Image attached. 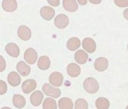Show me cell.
<instances>
[{"label":"cell","mask_w":128,"mask_h":109,"mask_svg":"<svg viewBox=\"0 0 128 109\" xmlns=\"http://www.w3.org/2000/svg\"><path fill=\"white\" fill-rule=\"evenodd\" d=\"M43 92L36 90L34 91L30 96V102L33 106H39L43 101Z\"/></svg>","instance_id":"30bf717a"},{"label":"cell","mask_w":128,"mask_h":109,"mask_svg":"<svg viewBox=\"0 0 128 109\" xmlns=\"http://www.w3.org/2000/svg\"><path fill=\"white\" fill-rule=\"evenodd\" d=\"M126 109H128V105H127V107H126Z\"/></svg>","instance_id":"836d02e7"},{"label":"cell","mask_w":128,"mask_h":109,"mask_svg":"<svg viewBox=\"0 0 128 109\" xmlns=\"http://www.w3.org/2000/svg\"><path fill=\"white\" fill-rule=\"evenodd\" d=\"M63 7L65 10H67L69 12H75L78 9V3L74 0H64Z\"/></svg>","instance_id":"44dd1931"},{"label":"cell","mask_w":128,"mask_h":109,"mask_svg":"<svg viewBox=\"0 0 128 109\" xmlns=\"http://www.w3.org/2000/svg\"><path fill=\"white\" fill-rule=\"evenodd\" d=\"M68 23H69V18L65 14H58L54 19V24L59 29L66 28L68 26Z\"/></svg>","instance_id":"277c9868"},{"label":"cell","mask_w":128,"mask_h":109,"mask_svg":"<svg viewBox=\"0 0 128 109\" xmlns=\"http://www.w3.org/2000/svg\"><path fill=\"white\" fill-rule=\"evenodd\" d=\"M40 15L45 19V20H51L54 15H55V11L52 7L50 6H43L41 9H40Z\"/></svg>","instance_id":"8fae6325"},{"label":"cell","mask_w":128,"mask_h":109,"mask_svg":"<svg viewBox=\"0 0 128 109\" xmlns=\"http://www.w3.org/2000/svg\"><path fill=\"white\" fill-rule=\"evenodd\" d=\"M78 3H79V4H81V5H85V4L87 3V1H85V0H79V1H78Z\"/></svg>","instance_id":"1f68e13d"},{"label":"cell","mask_w":128,"mask_h":109,"mask_svg":"<svg viewBox=\"0 0 128 109\" xmlns=\"http://www.w3.org/2000/svg\"><path fill=\"white\" fill-rule=\"evenodd\" d=\"M2 8L7 12H13L17 9V2L14 0H4L2 2Z\"/></svg>","instance_id":"ac0fdd59"},{"label":"cell","mask_w":128,"mask_h":109,"mask_svg":"<svg viewBox=\"0 0 128 109\" xmlns=\"http://www.w3.org/2000/svg\"><path fill=\"white\" fill-rule=\"evenodd\" d=\"M80 40L77 37H71L68 41H67V48L70 51H75L76 49H78L80 47Z\"/></svg>","instance_id":"603a6c76"},{"label":"cell","mask_w":128,"mask_h":109,"mask_svg":"<svg viewBox=\"0 0 128 109\" xmlns=\"http://www.w3.org/2000/svg\"><path fill=\"white\" fill-rule=\"evenodd\" d=\"M16 68H17L18 73H20L22 76H27V75H29L30 72H31L30 66H29L27 63H25L24 61L18 62L17 65H16Z\"/></svg>","instance_id":"4fadbf2b"},{"label":"cell","mask_w":128,"mask_h":109,"mask_svg":"<svg viewBox=\"0 0 128 109\" xmlns=\"http://www.w3.org/2000/svg\"><path fill=\"white\" fill-rule=\"evenodd\" d=\"M74 109H88V103L85 99L79 98L75 101L74 104Z\"/></svg>","instance_id":"d4e9b609"},{"label":"cell","mask_w":128,"mask_h":109,"mask_svg":"<svg viewBox=\"0 0 128 109\" xmlns=\"http://www.w3.org/2000/svg\"><path fill=\"white\" fill-rule=\"evenodd\" d=\"M6 92H7V84L4 81L0 80V95L5 94Z\"/></svg>","instance_id":"484cf974"},{"label":"cell","mask_w":128,"mask_h":109,"mask_svg":"<svg viewBox=\"0 0 128 109\" xmlns=\"http://www.w3.org/2000/svg\"><path fill=\"white\" fill-rule=\"evenodd\" d=\"M7 81L11 86H18L21 83V78L16 71H11L7 76Z\"/></svg>","instance_id":"7c38bea8"},{"label":"cell","mask_w":128,"mask_h":109,"mask_svg":"<svg viewBox=\"0 0 128 109\" xmlns=\"http://www.w3.org/2000/svg\"><path fill=\"white\" fill-rule=\"evenodd\" d=\"M12 102H13V105L16 108H22V107H24L26 105V99H25V97H23L20 94H15L13 96Z\"/></svg>","instance_id":"ffe728a7"},{"label":"cell","mask_w":128,"mask_h":109,"mask_svg":"<svg viewBox=\"0 0 128 109\" xmlns=\"http://www.w3.org/2000/svg\"><path fill=\"white\" fill-rule=\"evenodd\" d=\"M60 109H73V102L70 98H67V97H63V98H60L59 101H58V104Z\"/></svg>","instance_id":"e0dca14e"},{"label":"cell","mask_w":128,"mask_h":109,"mask_svg":"<svg viewBox=\"0 0 128 109\" xmlns=\"http://www.w3.org/2000/svg\"><path fill=\"white\" fill-rule=\"evenodd\" d=\"M74 59H75V61L78 64H84L88 60V54L84 50H82V49L77 50L75 55H74Z\"/></svg>","instance_id":"2e32d148"},{"label":"cell","mask_w":128,"mask_h":109,"mask_svg":"<svg viewBox=\"0 0 128 109\" xmlns=\"http://www.w3.org/2000/svg\"><path fill=\"white\" fill-rule=\"evenodd\" d=\"M83 88L85 89L86 92L90 93V94H94L99 90V84L98 81L95 78L92 77H88L84 80L83 82Z\"/></svg>","instance_id":"6da1fadb"},{"label":"cell","mask_w":128,"mask_h":109,"mask_svg":"<svg viewBox=\"0 0 128 109\" xmlns=\"http://www.w3.org/2000/svg\"><path fill=\"white\" fill-rule=\"evenodd\" d=\"M90 2L93 3V4H99L101 1H100V0H90Z\"/></svg>","instance_id":"4dcf8cb0"},{"label":"cell","mask_w":128,"mask_h":109,"mask_svg":"<svg viewBox=\"0 0 128 109\" xmlns=\"http://www.w3.org/2000/svg\"><path fill=\"white\" fill-rule=\"evenodd\" d=\"M95 106L97 109H108L110 106V102L105 97H99L95 101Z\"/></svg>","instance_id":"7402d4cb"},{"label":"cell","mask_w":128,"mask_h":109,"mask_svg":"<svg viewBox=\"0 0 128 109\" xmlns=\"http://www.w3.org/2000/svg\"><path fill=\"white\" fill-rule=\"evenodd\" d=\"M36 86H37V83H36L35 80H33V79H27L22 84V91L25 94H29V93H31L32 91H34L36 89Z\"/></svg>","instance_id":"9c48e42d"},{"label":"cell","mask_w":128,"mask_h":109,"mask_svg":"<svg viewBox=\"0 0 128 109\" xmlns=\"http://www.w3.org/2000/svg\"><path fill=\"white\" fill-rule=\"evenodd\" d=\"M37 58H38L37 52L33 48H28L24 52V59L28 64H34L37 61Z\"/></svg>","instance_id":"8992f818"},{"label":"cell","mask_w":128,"mask_h":109,"mask_svg":"<svg viewBox=\"0 0 128 109\" xmlns=\"http://www.w3.org/2000/svg\"><path fill=\"white\" fill-rule=\"evenodd\" d=\"M48 3L50 4V5H52V6H58L59 4H60V2L58 1V0H50V1H48Z\"/></svg>","instance_id":"f1b7e54d"},{"label":"cell","mask_w":128,"mask_h":109,"mask_svg":"<svg viewBox=\"0 0 128 109\" xmlns=\"http://www.w3.org/2000/svg\"><path fill=\"white\" fill-rule=\"evenodd\" d=\"M6 68V62L3 58V56L0 55V72H3Z\"/></svg>","instance_id":"83f0119b"},{"label":"cell","mask_w":128,"mask_h":109,"mask_svg":"<svg viewBox=\"0 0 128 109\" xmlns=\"http://www.w3.org/2000/svg\"><path fill=\"white\" fill-rule=\"evenodd\" d=\"M63 80H64V77H63L62 73H60V72H53L49 76V83L51 86H53L55 88L60 87L63 84Z\"/></svg>","instance_id":"7a4b0ae2"},{"label":"cell","mask_w":128,"mask_h":109,"mask_svg":"<svg viewBox=\"0 0 128 109\" xmlns=\"http://www.w3.org/2000/svg\"><path fill=\"white\" fill-rule=\"evenodd\" d=\"M5 50H6L7 54H9L12 57H16L17 58L19 56V54H20L19 47L16 44H14V43H8L6 45V47H5Z\"/></svg>","instance_id":"5bb4252c"},{"label":"cell","mask_w":128,"mask_h":109,"mask_svg":"<svg viewBox=\"0 0 128 109\" xmlns=\"http://www.w3.org/2000/svg\"><path fill=\"white\" fill-rule=\"evenodd\" d=\"M67 73L71 77H77V76H79L80 73H81L80 66L78 64H76V63H70L67 66Z\"/></svg>","instance_id":"9a60e30c"},{"label":"cell","mask_w":128,"mask_h":109,"mask_svg":"<svg viewBox=\"0 0 128 109\" xmlns=\"http://www.w3.org/2000/svg\"><path fill=\"white\" fill-rule=\"evenodd\" d=\"M1 109H11V108H9V107H3V108H1Z\"/></svg>","instance_id":"d6a6232c"},{"label":"cell","mask_w":128,"mask_h":109,"mask_svg":"<svg viewBox=\"0 0 128 109\" xmlns=\"http://www.w3.org/2000/svg\"><path fill=\"white\" fill-rule=\"evenodd\" d=\"M127 49H128V45H127Z\"/></svg>","instance_id":"e575fe53"},{"label":"cell","mask_w":128,"mask_h":109,"mask_svg":"<svg viewBox=\"0 0 128 109\" xmlns=\"http://www.w3.org/2000/svg\"><path fill=\"white\" fill-rule=\"evenodd\" d=\"M123 16H124V18H125L126 20H128V8H126V9L124 10V12H123Z\"/></svg>","instance_id":"f546056e"},{"label":"cell","mask_w":128,"mask_h":109,"mask_svg":"<svg viewBox=\"0 0 128 109\" xmlns=\"http://www.w3.org/2000/svg\"><path fill=\"white\" fill-rule=\"evenodd\" d=\"M108 65H109V62H108V59L105 58V57H99L95 60L94 62V68L99 71V72H102V71H105L107 68H108Z\"/></svg>","instance_id":"ba28073f"},{"label":"cell","mask_w":128,"mask_h":109,"mask_svg":"<svg viewBox=\"0 0 128 109\" xmlns=\"http://www.w3.org/2000/svg\"><path fill=\"white\" fill-rule=\"evenodd\" d=\"M42 90H43V93H45L46 95L50 96L51 98H57V97H59L61 95V91H60L59 88H55V87L51 86L48 83L43 85Z\"/></svg>","instance_id":"3957f363"},{"label":"cell","mask_w":128,"mask_h":109,"mask_svg":"<svg viewBox=\"0 0 128 109\" xmlns=\"http://www.w3.org/2000/svg\"><path fill=\"white\" fill-rule=\"evenodd\" d=\"M17 35L18 37L23 40V41H28L30 38H31V30L25 26V25H21L19 26L18 30H17Z\"/></svg>","instance_id":"52a82bcc"},{"label":"cell","mask_w":128,"mask_h":109,"mask_svg":"<svg viewBox=\"0 0 128 109\" xmlns=\"http://www.w3.org/2000/svg\"><path fill=\"white\" fill-rule=\"evenodd\" d=\"M82 46H83V49L85 50V52H88V53H93L96 50L95 41L92 38H89V37H86V38L83 39Z\"/></svg>","instance_id":"5b68a950"},{"label":"cell","mask_w":128,"mask_h":109,"mask_svg":"<svg viewBox=\"0 0 128 109\" xmlns=\"http://www.w3.org/2000/svg\"><path fill=\"white\" fill-rule=\"evenodd\" d=\"M114 3L119 7H128V0H116Z\"/></svg>","instance_id":"4316f807"},{"label":"cell","mask_w":128,"mask_h":109,"mask_svg":"<svg viewBox=\"0 0 128 109\" xmlns=\"http://www.w3.org/2000/svg\"><path fill=\"white\" fill-rule=\"evenodd\" d=\"M43 109H57V103L54 98L48 97L43 101Z\"/></svg>","instance_id":"cb8c5ba5"},{"label":"cell","mask_w":128,"mask_h":109,"mask_svg":"<svg viewBox=\"0 0 128 109\" xmlns=\"http://www.w3.org/2000/svg\"><path fill=\"white\" fill-rule=\"evenodd\" d=\"M37 66L40 70H47L49 67H50V59L48 56H41L39 59H38V62H37Z\"/></svg>","instance_id":"d6986e66"}]
</instances>
